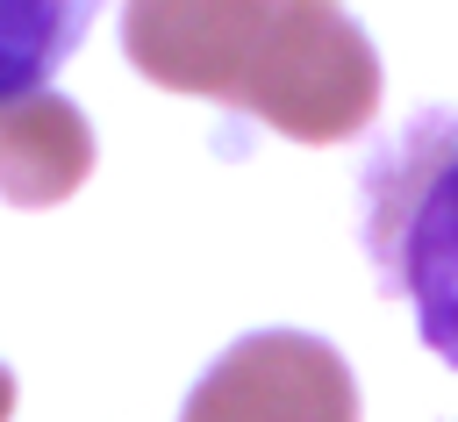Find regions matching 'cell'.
Instances as JSON below:
<instances>
[{
	"instance_id": "cell-1",
	"label": "cell",
	"mask_w": 458,
	"mask_h": 422,
	"mask_svg": "<svg viewBox=\"0 0 458 422\" xmlns=\"http://www.w3.org/2000/svg\"><path fill=\"white\" fill-rule=\"evenodd\" d=\"M143 79L208 93L293 143H344L379 114V57L344 7H129Z\"/></svg>"
},
{
	"instance_id": "cell-2",
	"label": "cell",
	"mask_w": 458,
	"mask_h": 422,
	"mask_svg": "<svg viewBox=\"0 0 458 422\" xmlns=\"http://www.w3.org/2000/svg\"><path fill=\"white\" fill-rule=\"evenodd\" d=\"M365 257L415 308L422 343L458 365V107H422L365 150Z\"/></svg>"
},
{
	"instance_id": "cell-3",
	"label": "cell",
	"mask_w": 458,
	"mask_h": 422,
	"mask_svg": "<svg viewBox=\"0 0 458 422\" xmlns=\"http://www.w3.org/2000/svg\"><path fill=\"white\" fill-rule=\"evenodd\" d=\"M179 422H358V379L308 329H250L193 379Z\"/></svg>"
},
{
	"instance_id": "cell-4",
	"label": "cell",
	"mask_w": 458,
	"mask_h": 422,
	"mask_svg": "<svg viewBox=\"0 0 458 422\" xmlns=\"http://www.w3.org/2000/svg\"><path fill=\"white\" fill-rule=\"evenodd\" d=\"M93 172V129L64 93H29L0 107V200L57 207Z\"/></svg>"
},
{
	"instance_id": "cell-5",
	"label": "cell",
	"mask_w": 458,
	"mask_h": 422,
	"mask_svg": "<svg viewBox=\"0 0 458 422\" xmlns=\"http://www.w3.org/2000/svg\"><path fill=\"white\" fill-rule=\"evenodd\" d=\"M86 29H93V7H79V0H64V7L57 0L0 7V107L43 93V79L86 43Z\"/></svg>"
},
{
	"instance_id": "cell-6",
	"label": "cell",
	"mask_w": 458,
	"mask_h": 422,
	"mask_svg": "<svg viewBox=\"0 0 458 422\" xmlns=\"http://www.w3.org/2000/svg\"><path fill=\"white\" fill-rule=\"evenodd\" d=\"M7 415H14V372L0 365V422H7Z\"/></svg>"
}]
</instances>
